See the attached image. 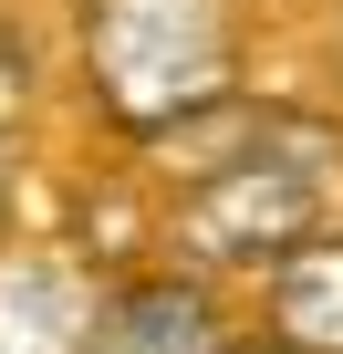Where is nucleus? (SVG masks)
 I'll return each instance as SVG.
<instances>
[{
  "instance_id": "1",
  "label": "nucleus",
  "mask_w": 343,
  "mask_h": 354,
  "mask_svg": "<svg viewBox=\"0 0 343 354\" xmlns=\"http://www.w3.org/2000/svg\"><path fill=\"white\" fill-rule=\"evenodd\" d=\"M84 84L125 136H166L239 94V0H84Z\"/></svg>"
},
{
  "instance_id": "7",
  "label": "nucleus",
  "mask_w": 343,
  "mask_h": 354,
  "mask_svg": "<svg viewBox=\"0 0 343 354\" xmlns=\"http://www.w3.org/2000/svg\"><path fill=\"white\" fill-rule=\"evenodd\" d=\"M229 354H291V344H229Z\"/></svg>"
},
{
  "instance_id": "3",
  "label": "nucleus",
  "mask_w": 343,
  "mask_h": 354,
  "mask_svg": "<svg viewBox=\"0 0 343 354\" xmlns=\"http://www.w3.org/2000/svg\"><path fill=\"white\" fill-rule=\"evenodd\" d=\"M84 354H229V323H219L208 281L146 271V281H115V292L94 302Z\"/></svg>"
},
{
  "instance_id": "5",
  "label": "nucleus",
  "mask_w": 343,
  "mask_h": 354,
  "mask_svg": "<svg viewBox=\"0 0 343 354\" xmlns=\"http://www.w3.org/2000/svg\"><path fill=\"white\" fill-rule=\"evenodd\" d=\"M271 344L343 354V230H312L271 261Z\"/></svg>"
},
{
  "instance_id": "2",
  "label": "nucleus",
  "mask_w": 343,
  "mask_h": 354,
  "mask_svg": "<svg viewBox=\"0 0 343 354\" xmlns=\"http://www.w3.org/2000/svg\"><path fill=\"white\" fill-rule=\"evenodd\" d=\"M333 209V177H322V136L260 115L239 136V156H188V188H177V250L208 271H271L291 240H312Z\"/></svg>"
},
{
  "instance_id": "4",
  "label": "nucleus",
  "mask_w": 343,
  "mask_h": 354,
  "mask_svg": "<svg viewBox=\"0 0 343 354\" xmlns=\"http://www.w3.org/2000/svg\"><path fill=\"white\" fill-rule=\"evenodd\" d=\"M94 292L52 250H0V354H84Z\"/></svg>"
},
{
  "instance_id": "6",
  "label": "nucleus",
  "mask_w": 343,
  "mask_h": 354,
  "mask_svg": "<svg viewBox=\"0 0 343 354\" xmlns=\"http://www.w3.org/2000/svg\"><path fill=\"white\" fill-rule=\"evenodd\" d=\"M0 230H11V136H0Z\"/></svg>"
}]
</instances>
